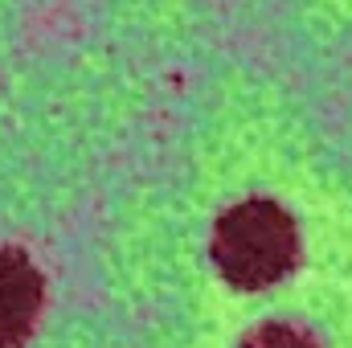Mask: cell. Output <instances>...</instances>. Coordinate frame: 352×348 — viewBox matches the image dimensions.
I'll return each mask as SVG.
<instances>
[{
  "instance_id": "1",
  "label": "cell",
  "mask_w": 352,
  "mask_h": 348,
  "mask_svg": "<svg viewBox=\"0 0 352 348\" xmlns=\"http://www.w3.org/2000/svg\"><path fill=\"white\" fill-rule=\"evenodd\" d=\"M209 259L238 291H266L283 283L299 262L295 217L266 197H246L213 221Z\"/></svg>"
},
{
  "instance_id": "2",
  "label": "cell",
  "mask_w": 352,
  "mask_h": 348,
  "mask_svg": "<svg viewBox=\"0 0 352 348\" xmlns=\"http://www.w3.org/2000/svg\"><path fill=\"white\" fill-rule=\"evenodd\" d=\"M45 312V279L16 246H0V348H21Z\"/></svg>"
},
{
  "instance_id": "3",
  "label": "cell",
  "mask_w": 352,
  "mask_h": 348,
  "mask_svg": "<svg viewBox=\"0 0 352 348\" xmlns=\"http://www.w3.org/2000/svg\"><path fill=\"white\" fill-rule=\"evenodd\" d=\"M242 348H320V345H316L311 332H303L295 324H258L242 340Z\"/></svg>"
}]
</instances>
